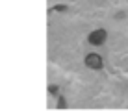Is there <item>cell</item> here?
Listing matches in <instances>:
<instances>
[{
    "label": "cell",
    "instance_id": "cell-1",
    "mask_svg": "<svg viewBox=\"0 0 128 111\" xmlns=\"http://www.w3.org/2000/svg\"><path fill=\"white\" fill-rule=\"evenodd\" d=\"M106 37H108V33H106V30H95V32L89 33V37H87V41L89 44H93V46H100V44L106 43Z\"/></svg>",
    "mask_w": 128,
    "mask_h": 111
},
{
    "label": "cell",
    "instance_id": "cell-2",
    "mask_svg": "<svg viewBox=\"0 0 128 111\" xmlns=\"http://www.w3.org/2000/svg\"><path fill=\"white\" fill-rule=\"evenodd\" d=\"M86 65L89 67V69H93V70H98V69H102V57H100L98 54H87L86 56Z\"/></svg>",
    "mask_w": 128,
    "mask_h": 111
}]
</instances>
